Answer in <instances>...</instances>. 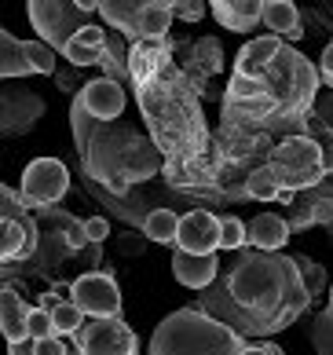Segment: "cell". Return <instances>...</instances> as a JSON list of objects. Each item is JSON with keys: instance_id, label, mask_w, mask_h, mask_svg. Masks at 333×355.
Returning a JSON list of instances; mask_svg holds the SVG:
<instances>
[{"instance_id": "1", "label": "cell", "mask_w": 333, "mask_h": 355, "mask_svg": "<svg viewBox=\"0 0 333 355\" xmlns=\"http://www.w3.org/2000/svg\"><path fill=\"white\" fill-rule=\"evenodd\" d=\"M311 304L297 257L242 249L238 260L202 293V311L228 322L242 337H268L297 322Z\"/></svg>"}, {"instance_id": "2", "label": "cell", "mask_w": 333, "mask_h": 355, "mask_svg": "<svg viewBox=\"0 0 333 355\" xmlns=\"http://www.w3.org/2000/svg\"><path fill=\"white\" fill-rule=\"evenodd\" d=\"M70 125L88 180L114 198H125L132 183L151 180L162 165V154L151 139H143L121 121H96L81 107V99L70 103Z\"/></svg>"}, {"instance_id": "3", "label": "cell", "mask_w": 333, "mask_h": 355, "mask_svg": "<svg viewBox=\"0 0 333 355\" xmlns=\"http://www.w3.org/2000/svg\"><path fill=\"white\" fill-rule=\"evenodd\" d=\"M249 337L212 319L202 308H180L165 315L151 334L146 355H242Z\"/></svg>"}, {"instance_id": "4", "label": "cell", "mask_w": 333, "mask_h": 355, "mask_svg": "<svg viewBox=\"0 0 333 355\" xmlns=\"http://www.w3.org/2000/svg\"><path fill=\"white\" fill-rule=\"evenodd\" d=\"M264 85H268L271 99L278 103V114L271 121H282V117H304L315 107L323 77H318L315 62H308L297 48H282L278 59L271 62V70L264 73Z\"/></svg>"}, {"instance_id": "5", "label": "cell", "mask_w": 333, "mask_h": 355, "mask_svg": "<svg viewBox=\"0 0 333 355\" xmlns=\"http://www.w3.org/2000/svg\"><path fill=\"white\" fill-rule=\"evenodd\" d=\"M268 165L271 173L278 176V183H282L286 191L300 194V191H315L318 183L326 180V150L318 147V143L311 136H286L278 139L275 147L268 150Z\"/></svg>"}, {"instance_id": "6", "label": "cell", "mask_w": 333, "mask_h": 355, "mask_svg": "<svg viewBox=\"0 0 333 355\" xmlns=\"http://www.w3.org/2000/svg\"><path fill=\"white\" fill-rule=\"evenodd\" d=\"M26 15H30L33 30L41 33V41L51 44L56 51H66L70 41L81 37V30L88 26H96V11H85L81 4H56V0H33L30 8H26Z\"/></svg>"}, {"instance_id": "7", "label": "cell", "mask_w": 333, "mask_h": 355, "mask_svg": "<svg viewBox=\"0 0 333 355\" xmlns=\"http://www.w3.org/2000/svg\"><path fill=\"white\" fill-rule=\"evenodd\" d=\"M70 191V168L59 157H37L22 173V198L33 209H51Z\"/></svg>"}, {"instance_id": "8", "label": "cell", "mask_w": 333, "mask_h": 355, "mask_svg": "<svg viewBox=\"0 0 333 355\" xmlns=\"http://www.w3.org/2000/svg\"><path fill=\"white\" fill-rule=\"evenodd\" d=\"M70 345L81 355H139V337L125 319H88Z\"/></svg>"}, {"instance_id": "9", "label": "cell", "mask_w": 333, "mask_h": 355, "mask_svg": "<svg viewBox=\"0 0 333 355\" xmlns=\"http://www.w3.org/2000/svg\"><path fill=\"white\" fill-rule=\"evenodd\" d=\"M44 117V99L41 92L22 85V81H4V92H0V132L4 139H19Z\"/></svg>"}, {"instance_id": "10", "label": "cell", "mask_w": 333, "mask_h": 355, "mask_svg": "<svg viewBox=\"0 0 333 355\" xmlns=\"http://www.w3.org/2000/svg\"><path fill=\"white\" fill-rule=\"evenodd\" d=\"M74 304L85 319H121V289L110 271H85L74 279Z\"/></svg>"}, {"instance_id": "11", "label": "cell", "mask_w": 333, "mask_h": 355, "mask_svg": "<svg viewBox=\"0 0 333 355\" xmlns=\"http://www.w3.org/2000/svg\"><path fill=\"white\" fill-rule=\"evenodd\" d=\"M176 249L194 257H212L220 253V216H212L209 209H191L187 216H180V242Z\"/></svg>"}, {"instance_id": "12", "label": "cell", "mask_w": 333, "mask_h": 355, "mask_svg": "<svg viewBox=\"0 0 333 355\" xmlns=\"http://www.w3.org/2000/svg\"><path fill=\"white\" fill-rule=\"evenodd\" d=\"M77 99H81V107L96 117V121H117V117L125 114V88L117 81H110V77L88 81Z\"/></svg>"}, {"instance_id": "13", "label": "cell", "mask_w": 333, "mask_h": 355, "mask_svg": "<svg viewBox=\"0 0 333 355\" xmlns=\"http://www.w3.org/2000/svg\"><path fill=\"white\" fill-rule=\"evenodd\" d=\"M172 275H176L180 286L187 289H198V293H205V289L220 279V257H194V253H183V249H172Z\"/></svg>"}, {"instance_id": "14", "label": "cell", "mask_w": 333, "mask_h": 355, "mask_svg": "<svg viewBox=\"0 0 333 355\" xmlns=\"http://www.w3.org/2000/svg\"><path fill=\"white\" fill-rule=\"evenodd\" d=\"M282 48H286V44L278 41L275 33L257 37V41H249L242 51H238L234 73H238V77H249V81H264V73L271 70V62L278 59V51H282Z\"/></svg>"}, {"instance_id": "15", "label": "cell", "mask_w": 333, "mask_h": 355, "mask_svg": "<svg viewBox=\"0 0 333 355\" xmlns=\"http://www.w3.org/2000/svg\"><path fill=\"white\" fill-rule=\"evenodd\" d=\"M37 223L26 220H0V260L11 268L15 260H26L37 253Z\"/></svg>"}, {"instance_id": "16", "label": "cell", "mask_w": 333, "mask_h": 355, "mask_svg": "<svg viewBox=\"0 0 333 355\" xmlns=\"http://www.w3.org/2000/svg\"><path fill=\"white\" fill-rule=\"evenodd\" d=\"M209 8L216 26H223L231 33H249L257 22H264V0H216Z\"/></svg>"}, {"instance_id": "17", "label": "cell", "mask_w": 333, "mask_h": 355, "mask_svg": "<svg viewBox=\"0 0 333 355\" xmlns=\"http://www.w3.org/2000/svg\"><path fill=\"white\" fill-rule=\"evenodd\" d=\"M289 223L282 213H260L249 220V245L264 249V253H282V245L289 242Z\"/></svg>"}, {"instance_id": "18", "label": "cell", "mask_w": 333, "mask_h": 355, "mask_svg": "<svg viewBox=\"0 0 333 355\" xmlns=\"http://www.w3.org/2000/svg\"><path fill=\"white\" fill-rule=\"evenodd\" d=\"M30 315L33 308L26 304V300L15 293L11 286L0 289V330H4V340H26L30 337Z\"/></svg>"}, {"instance_id": "19", "label": "cell", "mask_w": 333, "mask_h": 355, "mask_svg": "<svg viewBox=\"0 0 333 355\" xmlns=\"http://www.w3.org/2000/svg\"><path fill=\"white\" fill-rule=\"evenodd\" d=\"M143 8H146V0H128V4H121V0H99V22L106 26V30H117V33L136 37L139 41Z\"/></svg>"}, {"instance_id": "20", "label": "cell", "mask_w": 333, "mask_h": 355, "mask_svg": "<svg viewBox=\"0 0 333 355\" xmlns=\"http://www.w3.org/2000/svg\"><path fill=\"white\" fill-rule=\"evenodd\" d=\"M169 62L165 55V48L162 44H151V41H136L128 51V73H132V81L136 85H146V81H154L157 70H162Z\"/></svg>"}, {"instance_id": "21", "label": "cell", "mask_w": 333, "mask_h": 355, "mask_svg": "<svg viewBox=\"0 0 333 355\" xmlns=\"http://www.w3.org/2000/svg\"><path fill=\"white\" fill-rule=\"evenodd\" d=\"M30 55H26V41H19L11 30H0V77L4 81H22L30 77Z\"/></svg>"}, {"instance_id": "22", "label": "cell", "mask_w": 333, "mask_h": 355, "mask_svg": "<svg viewBox=\"0 0 333 355\" xmlns=\"http://www.w3.org/2000/svg\"><path fill=\"white\" fill-rule=\"evenodd\" d=\"M264 26L275 37H300V8L293 0H264Z\"/></svg>"}, {"instance_id": "23", "label": "cell", "mask_w": 333, "mask_h": 355, "mask_svg": "<svg viewBox=\"0 0 333 355\" xmlns=\"http://www.w3.org/2000/svg\"><path fill=\"white\" fill-rule=\"evenodd\" d=\"M169 26H172V4L169 0H146L143 8V19H139V41H151V44H162L169 37Z\"/></svg>"}, {"instance_id": "24", "label": "cell", "mask_w": 333, "mask_h": 355, "mask_svg": "<svg viewBox=\"0 0 333 355\" xmlns=\"http://www.w3.org/2000/svg\"><path fill=\"white\" fill-rule=\"evenodd\" d=\"M143 234H146V242L176 245L180 242V216L172 209H151V216L143 223Z\"/></svg>"}, {"instance_id": "25", "label": "cell", "mask_w": 333, "mask_h": 355, "mask_svg": "<svg viewBox=\"0 0 333 355\" xmlns=\"http://www.w3.org/2000/svg\"><path fill=\"white\" fill-rule=\"evenodd\" d=\"M286 187L278 183V176L271 173V165L264 162L260 168H253L246 176V198H257V202H278V194Z\"/></svg>"}, {"instance_id": "26", "label": "cell", "mask_w": 333, "mask_h": 355, "mask_svg": "<svg viewBox=\"0 0 333 355\" xmlns=\"http://www.w3.org/2000/svg\"><path fill=\"white\" fill-rule=\"evenodd\" d=\"M246 245H249V223H242L234 213H223L220 216V249L242 253Z\"/></svg>"}, {"instance_id": "27", "label": "cell", "mask_w": 333, "mask_h": 355, "mask_svg": "<svg viewBox=\"0 0 333 355\" xmlns=\"http://www.w3.org/2000/svg\"><path fill=\"white\" fill-rule=\"evenodd\" d=\"M191 62H198V70H202V73H220L223 70V48H220L216 37H202V41H194Z\"/></svg>"}, {"instance_id": "28", "label": "cell", "mask_w": 333, "mask_h": 355, "mask_svg": "<svg viewBox=\"0 0 333 355\" xmlns=\"http://www.w3.org/2000/svg\"><path fill=\"white\" fill-rule=\"evenodd\" d=\"M26 55H30L33 73H48V77H56L59 62H56V48H51V44H44V41H26Z\"/></svg>"}, {"instance_id": "29", "label": "cell", "mask_w": 333, "mask_h": 355, "mask_svg": "<svg viewBox=\"0 0 333 355\" xmlns=\"http://www.w3.org/2000/svg\"><path fill=\"white\" fill-rule=\"evenodd\" d=\"M297 268H300V279H304V286H308L311 300L323 297V289H326V271H323V264H315L311 257H297Z\"/></svg>"}, {"instance_id": "30", "label": "cell", "mask_w": 333, "mask_h": 355, "mask_svg": "<svg viewBox=\"0 0 333 355\" xmlns=\"http://www.w3.org/2000/svg\"><path fill=\"white\" fill-rule=\"evenodd\" d=\"M62 55H66V62H74L77 70H85V67H96V62L106 59V48H88L81 41H70V48H66Z\"/></svg>"}, {"instance_id": "31", "label": "cell", "mask_w": 333, "mask_h": 355, "mask_svg": "<svg viewBox=\"0 0 333 355\" xmlns=\"http://www.w3.org/2000/svg\"><path fill=\"white\" fill-rule=\"evenodd\" d=\"M172 4V19L180 22H202L205 15H212V8L202 4V0H169Z\"/></svg>"}, {"instance_id": "32", "label": "cell", "mask_w": 333, "mask_h": 355, "mask_svg": "<svg viewBox=\"0 0 333 355\" xmlns=\"http://www.w3.org/2000/svg\"><path fill=\"white\" fill-rule=\"evenodd\" d=\"M0 220H26V198L4 183L0 187Z\"/></svg>"}, {"instance_id": "33", "label": "cell", "mask_w": 333, "mask_h": 355, "mask_svg": "<svg viewBox=\"0 0 333 355\" xmlns=\"http://www.w3.org/2000/svg\"><path fill=\"white\" fill-rule=\"evenodd\" d=\"M286 223H289V231H304V227H315L318 216H315V205L311 202H304V205H289V213H286Z\"/></svg>"}, {"instance_id": "34", "label": "cell", "mask_w": 333, "mask_h": 355, "mask_svg": "<svg viewBox=\"0 0 333 355\" xmlns=\"http://www.w3.org/2000/svg\"><path fill=\"white\" fill-rule=\"evenodd\" d=\"M30 337H33V340L56 337V322H51V315H48V311L33 308V315H30Z\"/></svg>"}, {"instance_id": "35", "label": "cell", "mask_w": 333, "mask_h": 355, "mask_svg": "<svg viewBox=\"0 0 333 355\" xmlns=\"http://www.w3.org/2000/svg\"><path fill=\"white\" fill-rule=\"evenodd\" d=\"M315 121L330 128V136H333V92H318V99H315Z\"/></svg>"}, {"instance_id": "36", "label": "cell", "mask_w": 333, "mask_h": 355, "mask_svg": "<svg viewBox=\"0 0 333 355\" xmlns=\"http://www.w3.org/2000/svg\"><path fill=\"white\" fill-rule=\"evenodd\" d=\"M85 234L92 245H103L106 239H110V223H106V216H88L85 220Z\"/></svg>"}, {"instance_id": "37", "label": "cell", "mask_w": 333, "mask_h": 355, "mask_svg": "<svg viewBox=\"0 0 333 355\" xmlns=\"http://www.w3.org/2000/svg\"><path fill=\"white\" fill-rule=\"evenodd\" d=\"M56 85L66 92V96H74V99L85 92V85L77 81V67H74V70H70V67H66V70H56Z\"/></svg>"}, {"instance_id": "38", "label": "cell", "mask_w": 333, "mask_h": 355, "mask_svg": "<svg viewBox=\"0 0 333 355\" xmlns=\"http://www.w3.org/2000/svg\"><path fill=\"white\" fill-rule=\"evenodd\" d=\"M37 355H70V348H66V337H44L37 340Z\"/></svg>"}, {"instance_id": "39", "label": "cell", "mask_w": 333, "mask_h": 355, "mask_svg": "<svg viewBox=\"0 0 333 355\" xmlns=\"http://www.w3.org/2000/svg\"><path fill=\"white\" fill-rule=\"evenodd\" d=\"M318 77H323V85H330V88H333V41L326 44L323 59H318Z\"/></svg>"}, {"instance_id": "40", "label": "cell", "mask_w": 333, "mask_h": 355, "mask_svg": "<svg viewBox=\"0 0 333 355\" xmlns=\"http://www.w3.org/2000/svg\"><path fill=\"white\" fill-rule=\"evenodd\" d=\"M242 355H286V352L278 345H271V340H249Z\"/></svg>"}, {"instance_id": "41", "label": "cell", "mask_w": 333, "mask_h": 355, "mask_svg": "<svg viewBox=\"0 0 333 355\" xmlns=\"http://www.w3.org/2000/svg\"><path fill=\"white\" fill-rule=\"evenodd\" d=\"M143 245H146V234H121V242H117V249L121 253H143Z\"/></svg>"}, {"instance_id": "42", "label": "cell", "mask_w": 333, "mask_h": 355, "mask_svg": "<svg viewBox=\"0 0 333 355\" xmlns=\"http://www.w3.org/2000/svg\"><path fill=\"white\" fill-rule=\"evenodd\" d=\"M8 355H37V340H33V337L11 340V345H8Z\"/></svg>"}, {"instance_id": "43", "label": "cell", "mask_w": 333, "mask_h": 355, "mask_svg": "<svg viewBox=\"0 0 333 355\" xmlns=\"http://www.w3.org/2000/svg\"><path fill=\"white\" fill-rule=\"evenodd\" d=\"M59 304H66V300H62V297L56 293V289H44V293H41V304H37V308H41V311H48V315H51V311H56Z\"/></svg>"}, {"instance_id": "44", "label": "cell", "mask_w": 333, "mask_h": 355, "mask_svg": "<svg viewBox=\"0 0 333 355\" xmlns=\"http://www.w3.org/2000/svg\"><path fill=\"white\" fill-rule=\"evenodd\" d=\"M308 198H326V202H333V173H326V180L318 183L315 191H308Z\"/></svg>"}, {"instance_id": "45", "label": "cell", "mask_w": 333, "mask_h": 355, "mask_svg": "<svg viewBox=\"0 0 333 355\" xmlns=\"http://www.w3.org/2000/svg\"><path fill=\"white\" fill-rule=\"evenodd\" d=\"M326 168L333 173V136H330V150H326Z\"/></svg>"}, {"instance_id": "46", "label": "cell", "mask_w": 333, "mask_h": 355, "mask_svg": "<svg viewBox=\"0 0 333 355\" xmlns=\"http://www.w3.org/2000/svg\"><path fill=\"white\" fill-rule=\"evenodd\" d=\"M70 355H81V348H74V345H70Z\"/></svg>"}]
</instances>
